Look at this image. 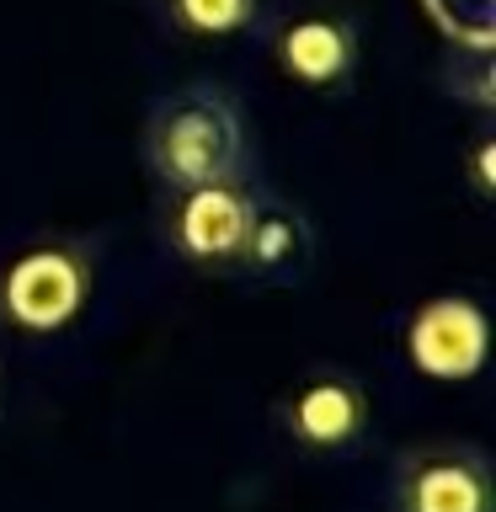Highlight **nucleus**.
Segmentation results:
<instances>
[{
	"label": "nucleus",
	"mask_w": 496,
	"mask_h": 512,
	"mask_svg": "<svg viewBox=\"0 0 496 512\" xmlns=\"http://www.w3.org/2000/svg\"><path fill=\"white\" fill-rule=\"evenodd\" d=\"M310 262H315V224L294 203L256 198L246 251H240V272H251L262 283H294L310 272Z\"/></svg>",
	"instance_id": "6e6552de"
},
{
	"label": "nucleus",
	"mask_w": 496,
	"mask_h": 512,
	"mask_svg": "<svg viewBox=\"0 0 496 512\" xmlns=\"http://www.w3.org/2000/svg\"><path fill=\"white\" fill-rule=\"evenodd\" d=\"M395 512H496L491 470L464 443H427L400 459Z\"/></svg>",
	"instance_id": "7ed1b4c3"
},
{
	"label": "nucleus",
	"mask_w": 496,
	"mask_h": 512,
	"mask_svg": "<svg viewBox=\"0 0 496 512\" xmlns=\"http://www.w3.org/2000/svg\"><path fill=\"white\" fill-rule=\"evenodd\" d=\"M486 315H480L475 299L443 294L427 299L422 310L406 320V358L422 368L427 379L459 384L475 379L480 363H486Z\"/></svg>",
	"instance_id": "39448f33"
},
{
	"label": "nucleus",
	"mask_w": 496,
	"mask_h": 512,
	"mask_svg": "<svg viewBox=\"0 0 496 512\" xmlns=\"http://www.w3.org/2000/svg\"><path fill=\"white\" fill-rule=\"evenodd\" d=\"M283 427L288 438L310 454H342L368 427V395L342 368H310L294 390L283 395Z\"/></svg>",
	"instance_id": "20e7f679"
},
{
	"label": "nucleus",
	"mask_w": 496,
	"mask_h": 512,
	"mask_svg": "<svg viewBox=\"0 0 496 512\" xmlns=\"http://www.w3.org/2000/svg\"><path fill=\"white\" fill-rule=\"evenodd\" d=\"M256 214V192L246 182H208L171 192L166 203V246L198 272H240V251H246V230Z\"/></svg>",
	"instance_id": "f03ea898"
},
{
	"label": "nucleus",
	"mask_w": 496,
	"mask_h": 512,
	"mask_svg": "<svg viewBox=\"0 0 496 512\" xmlns=\"http://www.w3.org/2000/svg\"><path fill=\"white\" fill-rule=\"evenodd\" d=\"M470 182H475V192H480V198H491V139H480L475 144V166H470Z\"/></svg>",
	"instance_id": "9d476101"
},
{
	"label": "nucleus",
	"mask_w": 496,
	"mask_h": 512,
	"mask_svg": "<svg viewBox=\"0 0 496 512\" xmlns=\"http://www.w3.org/2000/svg\"><path fill=\"white\" fill-rule=\"evenodd\" d=\"M80 299H86V262L75 251H27L22 262L6 272L0 304H6L11 326L22 331H59L70 326Z\"/></svg>",
	"instance_id": "0eeeda50"
},
{
	"label": "nucleus",
	"mask_w": 496,
	"mask_h": 512,
	"mask_svg": "<svg viewBox=\"0 0 496 512\" xmlns=\"http://www.w3.org/2000/svg\"><path fill=\"white\" fill-rule=\"evenodd\" d=\"M144 160H150V171L171 192L208 187V182H240L251 160L246 118H240V107L230 96H219L208 86H187L150 112Z\"/></svg>",
	"instance_id": "f257e3e1"
},
{
	"label": "nucleus",
	"mask_w": 496,
	"mask_h": 512,
	"mask_svg": "<svg viewBox=\"0 0 496 512\" xmlns=\"http://www.w3.org/2000/svg\"><path fill=\"white\" fill-rule=\"evenodd\" d=\"M272 54L294 86L336 96L358 75V27L342 11H294L272 38Z\"/></svg>",
	"instance_id": "423d86ee"
},
{
	"label": "nucleus",
	"mask_w": 496,
	"mask_h": 512,
	"mask_svg": "<svg viewBox=\"0 0 496 512\" xmlns=\"http://www.w3.org/2000/svg\"><path fill=\"white\" fill-rule=\"evenodd\" d=\"M166 16L187 38H235L251 32L256 0H166Z\"/></svg>",
	"instance_id": "1a4fd4ad"
}]
</instances>
